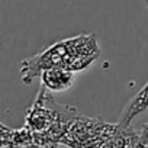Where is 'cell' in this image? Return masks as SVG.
Masks as SVG:
<instances>
[{
  "label": "cell",
  "instance_id": "5",
  "mask_svg": "<svg viewBox=\"0 0 148 148\" xmlns=\"http://www.w3.org/2000/svg\"><path fill=\"white\" fill-rule=\"evenodd\" d=\"M148 109V82L147 84L125 105V108L122 109V113L118 119V125L119 126H131L132 121L144 113L145 110Z\"/></svg>",
  "mask_w": 148,
  "mask_h": 148
},
{
  "label": "cell",
  "instance_id": "6",
  "mask_svg": "<svg viewBox=\"0 0 148 148\" xmlns=\"http://www.w3.org/2000/svg\"><path fill=\"white\" fill-rule=\"evenodd\" d=\"M2 128V139H0V148H26L34 145V134L26 126L21 129H12L5 123L0 125Z\"/></svg>",
  "mask_w": 148,
  "mask_h": 148
},
{
  "label": "cell",
  "instance_id": "7",
  "mask_svg": "<svg viewBox=\"0 0 148 148\" xmlns=\"http://www.w3.org/2000/svg\"><path fill=\"white\" fill-rule=\"evenodd\" d=\"M147 147H148V136H147V138H144L141 142H138L134 148H147Z\"/></svg>",
  "mask_w": 148,
  "mask_h": 148
},
{
  "label": "cell",
  "instance_id": "2",
  "mask_svg": "<svg viewBox=\"0 0 148 148\" xmlns=\"http://www.w3.org/2000/svg\"><path fill=\"white\" fill-rule=\"evenodd\" d=\"M79 115L77 108L58 103L51 92L41 87L25 113V126L32 131L36 145L60 144Z\"/></svg>",
  "mask_w": 148,
  "mask_h": 148
},
{
  "label": "cell",
  "instance_id": "1",
  "mask_svg": "<svg viewBox=\"0 0 148 148\" xmlns=\"http://www.w3.org/2000/svg\"><path fill=\"white\" fill-rule=\"evenodd\" d=\"M100 55V47L95 34L77 35L58 41L38 54L21 62V76L25 84H31L47 68L60 67L74 73L89 68Z\"/></svg>",
  "mask_w": 148,
  "mask_h": 148
},
{
  "label": "cell",
  "instance_id": "3",
  "mask_svg": "<svg viewBox=\"0 0 148 148\" xmlns=\"http://www.w3.org/2000/svg\"><path fill=\"white\" fill-rule=\"evenodd\" d=\"M116 128L118 123L105 122L100 118H92L80 113L60 144L68 148H100Z\"/></svg>",
  "mask_w": 148,
  "mask_h": 148
},
{
  "label": "cell",
  "instance_id": "8",
  "mask_svg": "<svg viewBox=\"0 0 148 148\" xmlns=\"http://www.w3.org/2000/svg\"><path fill=\"white\" fill-rule=\"evenodd\" d=\"M145 3H147V5H148V0H145Z\"/></svg>",
  "mask_w": 148,
  "mask_h": 148
},
{
  "label": "cell",
  "instance_id": "4",
  "mask_svg": "<svg viewBox=\"0 0 148 148\" xmlns=\"http://www.w3.org/2000/svg\"><path fill=\"white\" fill-rule=\"evenodd\" d=\"M39 79H41V87L47 89L51 93H60L73 87L74 82H76V73L67 68L52 67L44 70Z\"/></svg>",
  "mask_w": 148,
  "mask_h": 148
}]
</instances>
